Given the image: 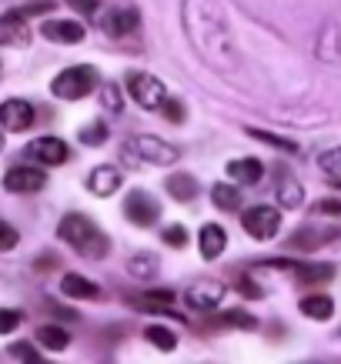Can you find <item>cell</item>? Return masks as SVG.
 I'll return each mask as SVG.
<instances>
[{"label":"cell","mask_w":341,"mask_h":364,"mask_svg":"<svg viewBox=\"0 0 341 364\" xmlns=\"http://www.w3.org/2000/svg\"><path fill=\"white\" fill-rule=\"evenodd\" d=\"M331 237H338V231H318V228H298L295 234H291V247L295 251H315V247H321V244H328Z\"/></svg>","instance_id":"ffe728a7"},{"label":"cell","mask_w":341,"mask_h":364,"mask_svg":"<svg viewBox=\"0 0 341 364\" xmlns=\"http://www.w3.org/2000/svg\"><path fill=\"white\" fill-rule=\"evenodd\" d=\"M318 167L331 177H341V147H331V151H325V154L318 157Z\"/></svg>","instance_id":"1f68e13d"},{"label":"cell","mask_w":341,"mask_h":364,"mask_svg":"<svg viewBox=\"0 0 341 364\" xmlns=\"http://www.w3.org/2000/svg\"><path fill=\"white\" fill-rule=\"evenodd\" d=\"M107 134L110 131H107V124H104V121H90L88 127L78 134V137H80V144H84V147H100V144L107 141Z\"/></svg>","instance_id":"4dcf8cb0"},{"label":"cell","mask_w":341,"mask_h":364,"mask_svg":"<svg viewBox=\"0 0 341 364\" xmlns=\"http://www.w3.org/2000/svg\"><path fill=\"white\" fill-rule=\"evenodd\" d=\"M17 241H21L17 228H11L7 221H0V251H14V247H17Z\"/></svg>","instance_id":"8d00e7d4"},{"label":"cell","mask_w":341,"mask_h":364,"mask_svg":"<svg viewBox=\"0 0 341 364\" xmlns=\"http://www.w3.org/2000/svg\"><path fill=\"white\" fill-rule=\"evenodd\" d=\"M241 224L251 237H258V241H271V237L281 231V210L268 208V204H254V208H248L241 214Z\"/></svg>","instance_id":"8992f818"},{"label":"cell","mask_w":341,"mask_h":364,"mask_svg":"<svg viewBox=\"0 0 341 364\" xmlns=\"http://www.w3.org/2000/svg\"><path fill=\"white\" fill-rule=\"evenodd\" d=\"M21 321H23V314L17 308H0V334L17 331V328H21Z\"/></svg>","instance_id":"e575fe53"},{"label":"cell","mask_w":341,"mask_h":364,"mask_svg":"<svg viewBox=\"0 0 341 364\" xmlns=\"http://www.w3.org/2000/svg\"><path fill=\"white\" fill-rule=\"evenodd\" d=\"M124 218L131 224H137V228H154L157 218H161V204L147 191H131L124 198Z\"/></svg>","instance_id":"52a82bcc"},{"label":"cell","mask_w":341,"mask_h":364,"mask_svg":"<svg viewBox=\"0 0 341 364\" xmlns=\"http://www.w3.org/2000/svg\"><path fill=\"white\" fill-rule=\"evenodd\" d=\"M41 37L54 41V44H80L88 37V31L78 21H44L41 23Z\"/></svg>","instance_id":"4fadbf2b"},{"label":"cell","mask_w":341,"mask_h":364,"mask_svg":"<svg viewBox=\"0 0 341 364\" xmlns=\"http://www.w3.org/2000/svg\"><path fill=\"white\" fill-rule=\"evenodd\" d=\"M157 271H161V257L151 251H137V254H131V261H127V274H131L134 281H144V284L154 281Z\"/></svg>","instance_id":"e0dca14e"},{"label":"cell","mask_w":341,"mask_h":364,"mask_svg":"<svg viewBox=\"0 0 341 364\" xmlns=\"http://www.w3.org/2000/svg\"><path fill=\"white\" fill-rule=\"evenodd\" d=\"M37 344H44L51 351H64L67 344H70V334L64 328H57V324H41L37 328Z\"/></svg>","instance_id":"484cf974"},{"label":"cell","mask_w":341,"mask_h":364,"mask_svg":"<svg viewBox=\"0 0 341 364\" xmlns=\"http://www.w3.org/2000/svg\"><path fill=\"white\" fill-rule=\"evenodd\" d=\"M181 21H184L187 41L201 54V60L221 74H231L238 67V50H234L231 27H228L218 4L214 0H184Z\"/></svg>","instance_id":"6da1fadb"},{"label":"cell","mask_w":341,"mask_h":364,"mask_svg":"<svg viewBox=\"0 0 341 364\" xmlns=\"http://www.w3.org/2000/svg\"><path fill=\"white\" fill-rule=\"evenodd\" d=\"M295 277L298 284H325V281H331L335 277V264H295Z\"/></svg>","instance_id":"cb8c5ba5"},{"label":"cell","mask_w":341,"mask_h":364,"mask_svg":"<svg viewBox=\"0 0 341 364\" xmlns=\"http://www.w3.org/2000/svg\"><path fill=\"white\" fill-rule=\"evenodd\" d=\"M54 11V4L51 0H41V4H27V7H17L21 17H37V14H51Z\"/></svg>","instance_id":"b9f144b4"},{"label":"cell","mask_w":341,"mask_h":364,"mask_svg":"<svg viewBox=\"0 0 341 364\" xmlns=\"http://www.w3.org/2000/svg\"><path fill=\"white\" fill-rule=\"evenodd\" d=\"M331 188H338V191H341V177H331Z\"/></svg>","instance_id":"f6af8a7d"},{"label":"cell","mask_w":341,"mask_h":364,"mask_svg":"<svg viewBox=\"0 0 341 364\" xmlns=\"http://www.w3.org/2000/svg\"><path fill=\"white\" fill-rule=\"evenodd\" d=\"M144 338L154 344L157 351H174V348H177L174 331H167L164 324H151V328H144Z\"/></svg>","instance_id":"83f0119b"},{"label":"cell","mask_w":341,"mask_h":364,"mask_svg":"<svg viewBox=\"0 0 341 364\" xmlns=\"http://www.w3.org/2000/svg\"><path fill=\"white\" fill-rule=\"evenodd\" d=\"M315 210H318L321 218H341V200L338 198H325L315 204Z\"/></svg>","instance_id":"f35d334b"},{"label":"cell","mask_w":341,"mask_h":364,"mask_svg":"<svg viewBox=\"0 0 341 364\" xmlns=\"http://www.w3.org/2000/svg\"><path fill=\"white\" fill-rule=\"evenodd\" d=\"M127 90H131L134 104H141L144 111H161L167 100V90L164 84L151 74H144V70H131L127 74Z\"/></svg>","instance_id":"5b68a950"},{"label":"cell","mask_w":341,"mask_h":364,"mask_svg":"<svg viewBox=\"0 0 341 364\" xmlns=\"http://www.w3.org/2000/svg\"><path fill=\"white\" fill-rule=\"evenodd\" d=\"M0 151H4V131H0Z\"/></svg>","instance_id":"bcb514c9"},{"label":"cell","mask_w":341,"mask_h":364,"mask_svg":"<svg viewBox=\"0 0 341 364\" xmlns=\"http://www.w3.org/2000/svg\"><path fill=\"white\" fill-rule=\"evenodd\" d=\"M187 241H191V234H187L184 224H171V228H164V244L167 247H187Z\"/></svg>","instance_id":"d6a6232c"},{"label":"cell","mask_w":341,"mask_h":364,"mask_svg":"<svg viewBox=\"0 0 341 364\" xmlns=\"http://www.w3.org/2000/svg\"><path fill=\"white\" fill-rule=\"evenodd\" d=\"M54 264H57V257H54V254H41V261H37L33 267H41V271H47V267H54Z\"/></svg>","instance_id":"ee69618b"},{"label":"cell","mask_w":341,"mask_h":364,"mask_svg":"<svg viewBox=\"0 0 341 364\" xmlns=\"http://www.w3.org/2000/svg\"><path fill=\"white\" fill-rule=\"evenodd\" d=\"M31 124H33V104H27L21 97H7L0 104V127L4 131L21 134V131H31Z\"/></svg>","instance_id":"9c48e42d"},{"label":"cell","mask_w":341,"mask_h":364,"mask_svg":"<svg viewBox=\"0 0 341 364\" xmlns=\"http://www.w3.org/2000/svg\"><path fill=\"white\" fill-rule=\"evenodd\" d=\"M198 247H201V257H204V261L221 257L224 247H228V234H224V228H221V224H204V228H201V237H198Z\"/></svg>","instance_id":"2e32d148"},{"label":"cell","mask_w":341,"mask_h":364,"mask_svg":"<svg viewBox=\"0 0 341 364\" xmlns=\"http://www.w3.org/2000/svg\"><path fill=\"white\" fill-rule=\"evenodd\" d=\"M137 23H141L137 7H114V11H104L100 31L107 33V37H127V33L137 31Z\"/></svg>","instance_id":"7c38bea8"},{"label":"cell","mask_w":341,"mask_h":364,"mask_svg":"<svg viewBox=\"0 0 341 364\" xmlns=\"http://www.w3.org/2000/svg\"><path fill=\"white\" fill-rule=\"evenodd\" d=\"M218 324L221 328H241V331H254L258 328V318L254 314H248V311H224V314H218Z\"/></svg>","instance_id":"4316f807"},{"label":"cell","mask_w":341,"mask_h":364,"mask_svg":"<svg viewBox=\"0 0 341 364\" xmlns=\"http://www.w3.org/2000/svg\"><path fill=\"white\" fill-rule=\"evenodd\" d=\"M301 314L311 321H328L331 314H335V301L328 298V294H308V298H301Z\"/></svg>","instance_id":"7402d4cb"},{"label":"cell","mask_w":341,"mask_h":364,"mask_svg":"<svg viewBox=\"0 0 341 364\" xmlns=\"http://www.w3.org/2000/svg\"><path fill=\"white\" fill-rule=\"evenodd\" d=\"M301 200H305V191H301V184H298V181H285V184L278 188V204H281L285 210L301 208Z\"/></svg>","instance_id":"f1b7e54d"},{"label":"cell","mask_w":341,"mask_h":364,"mask_svg":"<svg viewBox=\"0 0 341 364\" xmlns=\"http://www.w3.org/2000/svg\"><path fill=\"white\" fill-rule=\"evenodd\" d=\"M234 284H238V291H241L244 298H261V294H264L261 287L254 284V281H251L248 274H238V281H234Z\"/></svg>","instance_id":"ab89813d"},{"label":"cell","mask_w":341,"mask_h":364,"mask_svg":"<svg viewBox=\"0 0 341 364\" xmlns=\"http://www.w3.org/2000/svg\"><path fill=\"white\" fill-rule=\"evenodd\" d=\"M57 237L64 244H70L80 257H90V261H104L110 251L107 234L100 231L90 218H84V214H64L61 224H57Z\"/></svg>","instance_id":"7a4b0ae2"},{"label":"cell","mask_w":341,"mask_h":364,"mask_svg":"<svg viewBox=\"0 0 341 364\" xmlns=\"http://www.w3.org/2000/svg\"><path fill=\"white\" fill-rule=\"evenodd\" d=\"M47 308L54 311L57 318H64V321H78V314H74V311H67V308H61V304H54V301H47Z\"/></svg>","instance_id":"7bdbcfd3"},{"label":"cell","mask_w":341,"mask_h":364,"mask_svg":"<svg viewBox=\"0 0 341 364\" xmlns=\"http://www.w3.org/2000/svg\"><path fill=\"white\" fill-rule=\"evenodd\" d=\"M211 200H214L218 210H238L241 208V191H238V184H214Z\"/></svg>","instance_id":"d4e9b609"},{"label":"cell","mask_w":341,"mask_h":364,"mask_svg":"<svg viewBox=\"0 0 341 364\" xmlns=\"http://www.w3.org/2000/svg\"><path fill=\"white\" fill-rule=\"evenodd\" d=\"M11 358L14 361H41V354H37V348L33 344H27V341H17V344H11Z\"/></svg>","instance_id":"d590c367"},{"label":"cell","mask_w":341,"mask_h":364,"mask_svg":"<svg viewBox=\"0 0 341 364\" xmlns=\"http://www.w3.org/2000/svg\"><path fill=\"white\" fill-rule=\"evenodd\" d=\"M164 191L174 200H181V204H184V200H194V198H198V181H194L191 174H171L164 181Z\"/></svg>","instance_id":"603a6c76"},{"label":"cell","mask_w":341,"mask_h":364,"mask_svg":"<svg viewBox=\"0 0 341 364\" xmlns=\"http://www.w3.org/2000/svg\"><path fill=\"white\" fill-rule=\"evenodd\" d=\"M248 134H251L254 141L271 144V147H278V151H285V154H295V151H298V144L291 141V137H278V134H271V131H258V127H248Z\"/></svg>","instance_id":"f546056e"},{"label":"cell","mask_w":341,"mask_h":364,"mask_svg":"<svg viewBox=\"0 0 341 364\" xmlns=\"http://www.w3.org/2000/svg\"><path fill=\"white\" fill-rule=\"evenodd\" d=\"M0 44L27 47L31 44V31H27V17H21L17 11H7L0 17Z\"/></svg>","instance_id":"9a60e30c"},{"label":"cell","mask_w":341,"mask_h":364,"mask_svg":"<svg viewBox=\"0 0 341 364\" xmlns=\"http://www.w3.org/2000/svg\"><path fill=\"white\" fill-rule=\"evenodd\" d=\"M67 7H74L80 17H94L100 7V0H67Z\"/></svg>","instance_id":"60d3db41"},{"label":"cell","mask_w":341,"mask_h":364,"mask_svg":"<svg viewBox=\"0 0 341 364\" xmlns=\"http://www.w3.org/2000/svg\"><path fill=\"white\" fill-rule=\"evenodd\" d=\"M228 174L238 184H258L264 177V164L258 157H238V161H228Z\"/></svg>","instance_id":"ac0fdd59"},{"label":"cell","mask_w":341,"mask_h":364,"mask_svg":"<svg viewBox=\"0 0 341 364\" xmlns=\"http://www.w3.org/2000/svg\"><path fill=\"white\" fill-rule=\"evenodd\" d=\"M161 114H164L171 124H181V121H184V104H181V100H174V97H167L164 107H161Z\"/></svg>","instance_id":"74e56055"},{"label":"cell","mask_w":341,"mask_h":364,"mask_svg":"<svg viewBox=\"0 0 341 364\" xmlns=\"http://www.w3.org/2000/svg\"><path fill=\"white\" fill-rule=\"evenodd\" d=\"M127 304L141 311H167L174 304V291L171 287H157V291H147V294H137V298H127Z\"/></svg>","instance_id":"44dd1931"},{"label":"cell","mask_w":341,"mask_h":364,"mask_svg":"<svg viewBox=\"0 0 341 364\" xmlns=\"http://www.w3.org/2000/svg\"><path fill=\"white\" fill-rule=\"evenodd\" d=\"M94 87H98V70L90 64H78L57 74L54 84H51V94L61 100H80V97H88Z\"/></svg>","instance_id":"277c9868"},{"label":"cell","mask_w":341,"mask_h":364,"mask_svg":"<svg viewBox=\"0 0 341 364\" xmlns=\"http://www.w3.org/2000/svg\"><path fill=\"white\" fill-rule=\"evenodd\" d=\"M100 104H104V107H107L110 114H121V90L114 87V84H104V87H100Z\"/></svg>","instance_id":"836d02e7"},{"label":"cell","mask_w":341,"mask_h":364,"mask_svg":"<svg viewBox=\"0 0 341 364\" xmlns=\"http://www.w3.org/2000/svg\"><path fill=\"white\" fill-rule=\"evenodd\" d=\"M121 157L127 161V164H134V167H141V164L171 167V164H177L181 151H177L174 144L161 141V137H151V134H137V137H127V141L121 144Z\"/></svg>","instance_id":"3957f363"},{"label":"cell","mask_w":341,"mask_h":364,"mask_svg":"<svg viewBox=\"0 0 341 364\" xmlns=\"http://www.w3.org/2000/svg\"><path fill=\"white\" fill-rule=\"evenodd\" d=\"M61 291H64V298H74V301H94L100 294V287L80 274H64Z\"/></svg>","instance_id":"d6986e66"},{"label":"cell","mask_w":341,"mask_h":364,"mask_svg":"<svg viewBox=\"0 0 341 364\" xmlns=\"http://www.w3.org/2000/svg\"><path fill=\"white\" fill-rule=\"evenodd\" d=\"M47 184V174L41 167H11L7 174H4V191H11V194H33V191H41Z\"/></svg>","instance_id":"ba28073f"},{"label":"cell","mask_w":341,"mask_h":364,"mask_svg":"<svg viewBox=\"0 0 341 364\" xmlns=\"http://www.w3.org/2000/svg\"><path fill=\"white\" fill-rule=\"evenodd\" d=\"M224 284L221 281H198V284H191L184 291V301H187V308H194V311H214L224 301Z\"/></svg>","instance_id":"30bf717a"},{"label":"cell","mask_w":341,"mask_h":364,"mask_svg":"<svg viewBox=\"0 0 341 364\" xmlns=\"http://www.w3.org/2000/svg\"><path fill=\"white\" fill-rule=\"evenodd\" d=\"M27 157H33L37 164L57 167V164H64L67 157H70V147H67L61 137H37V141L27 144Z\"/></svg>","instance_id":"8fae6325"},{"label":"cell","mask_w":341,"mask_h":364,"mask_svg":"<svg viewBox=\"0 0 341 364\" xmlns=\"http://www.w3.org/2000/svg\"><path fill=\"white\" fill-rule=\"evenodd\" d=\"M117 188H121V171L114 164H100L90 171L88 191L94 198H110V194H117Z\"/></svg>","instance_id":"5bb4252c"}]
</instances>
